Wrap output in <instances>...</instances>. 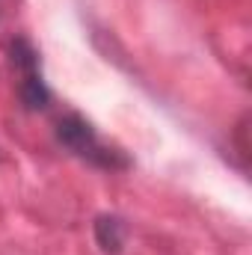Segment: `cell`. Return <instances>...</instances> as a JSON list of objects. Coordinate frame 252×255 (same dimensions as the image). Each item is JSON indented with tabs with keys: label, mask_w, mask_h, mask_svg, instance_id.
<instances>
[{
	"label": "cell",
	"mask_w": 252,
	"mask_h": 255,
	"mask_svg": "<svg viewBox=\"0 0 252 255\" xmlns=\"http://www.w3.org/2000/svg\"><path fill=\"white\" fill-rule=\"evenodd\" d=\"M9 63L18 68V74H24V71H36V68H39V51L33 48L30 39L15 36V39L9 42Z\"/></svg>",
	"instance_id": "277c9868"
},
{
	"label": "cell",
	"mask_w": 252,
	"mask_h": 255,
	"mask_svg": "<svg viewBox=\"0 0 252 255\" xmlns=\"http://www.w3.org/2000/svg\"><path fill=\"white\" fill-rule=\"evenodd\" d=\"M92 229H95V244L101 247L104 255H119L125 250L127 226H125L122 217H116V214H101Z\"/></svg>",
	"instance_id": "7a4b0ae2"
},
{
	"label": "cell",
	"mask_w": 252,
	"mask_h": 255,
	"mask_svg": "<svg viewBox=\"0 0 252 255\" xmlns=\"http://www.w3.org/2000/svg\"><path fill=\"white\" fill-rule=\"evenodd\" d=\"M57 139L63 142L71 154H77L80 160L92 163L95 169H107V172H119L130 166V157H127L122 148H110L98 139L95 128L89 119H83L80 113H65L63 119L57 122Z\"/></svg>",
	"instance_id": "6da1fadb"
},
{
	"label": "cell",
	"mask_w": 252,
	"mask_h": 255,
	"mask_svg": "<svg viewBox=\"0 0 252 255\" xmlns=\"http://www.w3.org/2000/svg\"><path fill=\"white\" fill-rule=\"evenodd\" d=\"M18 98L27 110H45L51 104V89L42 77V71H24L18 80Z\"/></svg>",
	"instance_id": "3957f363"
}]
</instances>
